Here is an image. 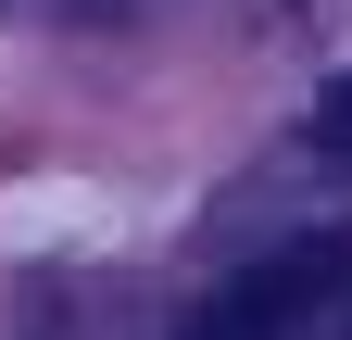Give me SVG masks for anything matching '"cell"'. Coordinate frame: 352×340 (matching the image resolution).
<instances>
[{
    "instance_id": "cell-1",
    "label": "cell",
    "mask_w": 352,
    "mask_h": 340,
    "mask_svg": "<svg viewBox=\"0 0 352 340\" xmlns=\"http://www.w3.org/2000/svg\"><path fill=\"white\" fill-rule=\"evenodd\" d=\"M352 277V240H277L264 265H239L176 340H289L302 315H327V290Z\"/></svg>"
},
{
    "instance_id": "cell-2",
    "label": "cell",
    "mask_w": 352,
    "mask_h": 340,
    "mask_svg": "<svg viewBox=\"0 0 352 340\" xmlns=\"http://www.w3.org/2000/svg\"><path fill=\"white\" fill-rule=\"evenodd\" d=\"M315 151L352 164V76H327V101H315Z\"/></svg>"
}]
</instances>
